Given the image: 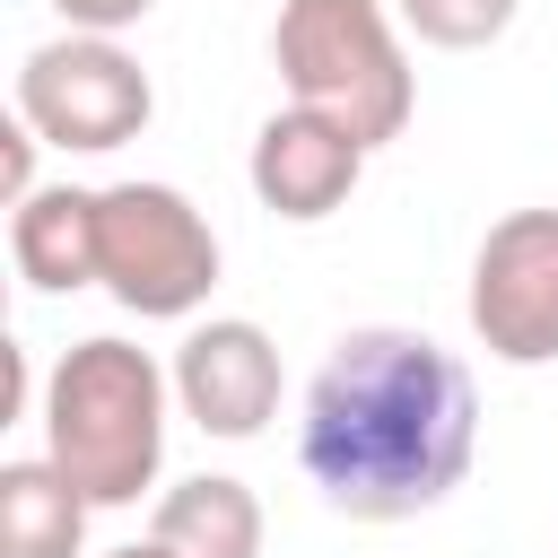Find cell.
I'll return each instance as SVG.
<instances>
[{
	"label": "cell",
	"mask_w": 558,
	"mask_h": 558,
	"mask_svg": "<svg viewBox=\"0 0 558 558\" xmlns=\"http://www.w3.org/2000/svg\"><path fill=\"white\" fill-rule=\"evenodd\" d=\"M35 148H44V131L26 113H9V131H0V192H9V209L35 192Z\"/></svg>",
	"instance_id": "obj_13"
},
{
	"label": "cell",
	"mask_w": 558,
	"mask_h": 558,
	"mask_svg": "<svg viewBox=\"0 0 558 558\" xmlns=\"http://www.w3.org/2000/svg\"><path fill=\"white\" fill-rule=\"evenodd\" d=\"M61 9V26H78V35H122V26H140L157 0H52Z\"/></svg>",
	"instance_id": "obj_14"
},
{
	"label": "cell",
	"mask_w": 558,
	"mask_h": 558,
	"mask_svg": "<svg viewBox=\"0 0 558 558\" xmlns=\"http://www.w3.org/2000/svg\"><path fill=\"white\" fill-rule=\"evenodd\" d=\"M471 453H480V384L445 340L401 323L331 340L296 418V462L331 514L410 523L471 480Z\"/></svg>",
	"instance_id": "obj_1"
},
{
	"label": "cell",
	"mask_w": 558,
	"mask_h": 558,
	"mask_svg": "<svg viewBox=\"0 0 558 558\" xmlns=\"http://www.w3.org/2000/svg\"><path fill=\"white\" fill-rule=\"evenodd\" d=\"M270 61L288 78V105L340 122L366 148L401 140L418 113V70H410L384 0H279Z\"/></svg>",
	"instance_id": "obj_3"
},
{
	"label": "cell",
	"mask_w": 558,
	"mask_h": 558,
	"mask_svg": "<svg viewBox=\"0 0 558 558\" xmlns=\"http://www.w3.org/2000/svg\"><path fill=\"white\" fill-rule=\"evenodd\" d=\"M9 262L44 296L96 288V192L87 183H35L9 209Z\"/></svg>",
	"instance_id": "obj_9"
},
{
	"label": "cell",
	"mask_w": 558,
	"mask_h": 558,
	"mask_svg": "<svg viewBox=\"0 0 558 558\" xmlns=\"http://www.w3.org/2000/svg\"><path fill=\"white\" fill-rule=\"evenodd\" d=\"M17 113L44 131V148L61 157H113L148 131L157 87L148 70L122 52V35H52L17 61Z\"/></svg>",
	"instance_id": "obj_5"
},
{
	"label": "cell",
	"mask_w": 558,
	"mask_h": 558,
	"mask_svg": "<svg viewBox=\"0 0 558 558\" xmlns=\"http://www.w3.org/2000/svg\"><path fill=\"white\" fill-rule=\"evenodd\" d=\"M166 410H174V375L148 349L96 331L52 357L35 418H44V453L78 480L87 506H140V488H157L166 471Z\"/></svg>",
	"instance_id": "obj_2"
},
{
	"label": "cell",
	"mask_w": 558,
	"mask_h": 558,
	"mask_svg": "<svg viewBox=\"0 0 558 558\" xmlns=\"http://www.w3.org/2000/svg\"><path fill=\"white\" fill-rule=\"evenodd\" d=\"M157 541L183 558H262V497L227 471H192L157 497Z\"/></svg>",
	"instance_id": "obj_11"
},
{
	"label": "cell",
	"mask_w": 558,
	"mask_h": 558,
	"mask_svg": "<svg viewBox=\"0 0 558 558\" xmlns=\"http://www.w3.org/2000/svg\"><path fill=\"white\" fill-rule=\"evenodd\" d=\"M166 375H174V410H183L201 436H227V445L262 436V427L279 418V392H288L279 340H270L262 323H244V314L192 323Z\"/></svg>",
	"instance_id": "obj_7"
},
{
	"label": "cell",
	"mask_w": 558,
	"mask_h": 558,
	"mask_svg": "<svg viewBox=\"0 0 558 558\" xmlns=\"http://www.w3.org/2000/svg\"><path fill=\"white\" fill-rule=\"evenodd\" d=\"M523 0H401V26L436 52H488L506 26H514Z\"/></svg>",
	"instance_id": "obj_12"
},
{
	"label": "cell",
	"mask_w": 558,
	"mask_h": 558,
	"mask_svg": "<svg viewBox=\"0 0 558 558\" xmlns=\"http://www.w3.org/2000/svg\"><path fill=\"white\" fill-rule=\"evenodd\" d=\"M366 140H349L340 122L305 113V105H279L262 131H253V157H244V183L270 218L288 227H323L331 209H349L357 174H366Z\"/></svg>",
	"instance_id": "obj_8"
},
{
	"label": "cell",
	"mask_w": 558,
	"mask_h": 558,
	"mask_svg": "<svg viewBox=\"0 0 558 558\" xmlns=\"http://www.w3.org/2000/svg\"><path fill=\"white\" fill-rule=\"evenodd\" d=\"M96 288L140 323H183L218 288V227L174 183L96 192Z\"/></svg>",
	"instance_id": "obj_4"
},
{
	"label": "cell",
	"mask_w": 558,
	"mask_h": 558,
	"mask_svg": "<svg viewBox=\"0 0 558 558\" xmlns=\"http://www.w3.org/2000/svg\"><path fill=\"white\" fill-rule=\"evenodd\" d=\"M105 558H183V549H166V541L148 532V541H131V549H105Z\"/></svg>",
	"instance_id": "obj_15"
},
{
	"label": "cell",
	"mask_w": 558,
	"mask_h": 558,
	"mask_svg": "<svg viewBox=\"0 0 558 558\" xmlns=\"http://www.w3.org/2000/svg\"><path fill=\"white\" fill-rule=\"evenodd\" d=\"M87 497L52 453L0 462V558H78L87 549Z\"/></svg>",
	"instance_id": "obj_10"
},
{
	"label": "cell",
	"mask_w": 558,
	"mask_h": 558,
	"mask_svg": "<svg viewBox=\"0 0 558 558\" xmlns=\"http://www.w3.org/2000/svg\"><path fill=\"white\" fill-rule=\"evenodd\" d=\"M471 331L497 366L558 357V209H506L471 253Z\"/></svg>",
	"instance_id": "obj_6"
}]
</instances>
